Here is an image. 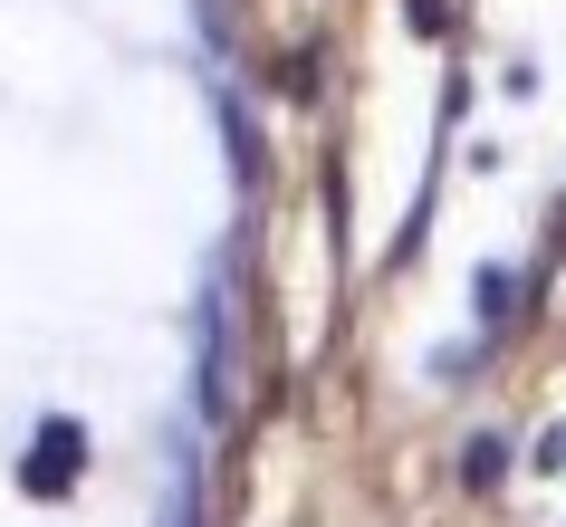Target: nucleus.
<instances>
[{
	"instance_id": "obj_1",
	"label": "nucleus",
	"mask_w": 566,
	"mask_h": 527,
	"mask_svg": "<svg viewBox=\"0 0 566 527\" xmlns=\"http://www.w3.org/2000/svg\"><path fill=\"white\" fill-rule=\"evenodd\" d=\"M77 470H87V432H77V422H39V451H30V470H20V479H30L39 498H59Z\"/></svg>"
},
{
	"instance_id": "obj_2",
	"label": "nucleus",
	"mask_w": 566,
	"mask_h": 527,
	"mask_svg": "<svg viewBox=\"0 0 566 527\" xmlns=\"http://www.w3.org/2000/svg\"><path fill=\"white\" fill-rule=\"evenodd\" d=\"M279 87H289V96H317V49H307V59H289V67H279Z\"/></svg>"
}]
</instances>
